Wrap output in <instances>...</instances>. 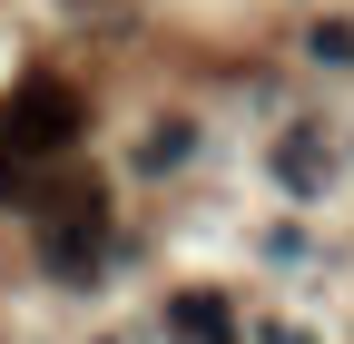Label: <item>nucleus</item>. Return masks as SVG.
I'll list each match as a JSON object with an SVG mask.
<instances>
[{
  "label": "nucleus",
  "mask_w": 354,
  "mask_h": 344,
  "mask_svg": "<svg viewBox=\"0 0 354 344\" xmlns=\"http://www.w3.org/2000/svg\"><path fill=\"white\" fill-rule=\"evenodd\" d=\"M167 334L177 344H236V315H227V295H177V305H167Z\"/></svg>",
  "instance_id": "7ed1b4c3"
},
{
  "label": "nucleus",
  "mask_w": 354,
  "mask_h": 344,
  "mask_svg": "<svg viewBox=\"0 0 354 344\" xmlns=\"http://www.w3.org/2000/svg\"><path fill=\"white\" fill-rule=\"evenodd\" d=\"M39 256H50L59 285H88V276L109 266V207L88 197V187H69V197L50 207V227H39Z\"/></svg>",
  "instance_id": "f03ea898"
},
{
  "label": "nucleus",
  "mask_w": 354,
  "mask_h": 344,
  "mask_svg": "<svg viewBox=\"0 0 354 344\" xmlns=\"http://www.w3.org/2000/svg\"><path fill=\"white\" fill-rule=\"evenodd\" d=\"M20 197H30V157L0 138V207H20Z\"/></svg>",
  "instance_id": "20e7f679"
},
{
  "label": "nucleus",
  "mask_w": 354,
  "mask_h": 344,
  "mask_svg": "<svg viewBox=\"0 0 354 344\" xmlns=\"http://www.w3.org/2000/svg\"><path fill=\"white\" fill-rule=\"evenodd\" d=\"M315 59H354V30H344V20H325V30H315Z\"/></svg>",
  "instance_id": "39448f33"
},
{
  "label": "nucleus",
  "mask_w": 354,
  "mask_h": 344,
  "mask_svg": "<svg viewBox=\"0 0 354 344\" xmlns=\"http://www.w3.org/2000/svg\"><path fill=\"white\" fill-rule=\"evenodd\" d=\"M79 128H88V108H79L69 79H20L10 108H0V138H10L20 157H59V148H79Z\"/></svg>",
  "instance_id": "f257e3e1"
}]
</instances>
